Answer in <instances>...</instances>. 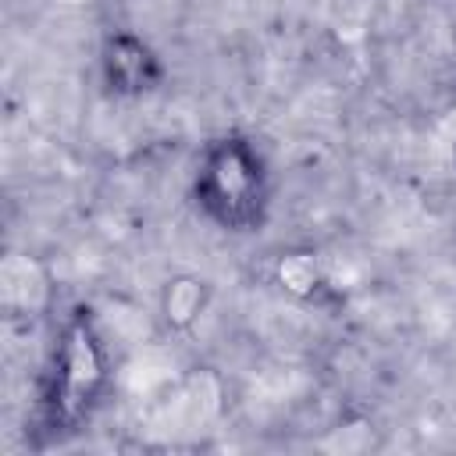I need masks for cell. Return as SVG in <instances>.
<instances>
[{
  "label": "cell",
  "instance_id": "6da1fadb",
  "mask_svg": "<svg viewBox=\"0 0 456 456\" xmlns=\"http://www.w3.org/2000/svg\"><path fill=\"white\" fill-rule=\"evenodd\" d=\"M107 381L103 346L86 310H75L64 328L53 353V381L46 392V413L53 428H75L89 406L96 403L100 388Z\"/></svg>",
  "mask_w": 456,
  "mask_h": 456
},
{
  "label": "cell",
  "instance_id": "7a4b0ae2",
  "mask_svg": "<svg viewBox=\"0 0 456 456\" xmlns=\"http://www.w3.org/2000/svg\"><path fill=\"white\" fill-rule=\"evenodd\" d=\"M200 203L224 228H249L264 210V171L256 153L242 139H221L207 150L200 182Z\"/></svg>",
  "mask_w": 456,
  "mask_h": 456
},
{
  "label": "cell",
  "instance_id": "3957f363",
  "mask_svg": "<svg viewBox=\"0 0 456 456\" xmlns=\"http://www.w3.org/2000/svg\"><path fill=\"white\" fill-rule=\"evenodd\" d=\"M103 75H107L114 93L135 96V93H146L160 82V64L142 39L118 32L103 46Z\"/></svg>",
  "mask_w": 456,
  "mask_h": 456
},
{
  "label": "cell",
  "instance_id": "277c9868",
  "mask_svg": "<svg viewBox=\"0 0 456 456\" xmlns=\"http://www.w3.org/2000/svg\"><path fill=\"white\" fill-rule=\"evenodd\" d=\"M0 296L7 310L18 314H43L50 303V274L39 260L25 253H11L0 267Z\"/></svg>",
  "mask_w": 456,
  "mask_h": 456
},
{
  "label": "cell",
  "instance_id": "5b68a950",
  "mask_svg": "<svg viewBox=\"0 0 456 456\" xmlns=\"http://www.w3.org/2000/svg\"><path fill=\"white\" fill-rule=\"evenodd\" d=\"M203 306H207V285H203L200 278L182 274V278H171V281L164 285L160 314H164V321H167L171 328H178V331L192 328L196 317L203 314Z\"/></svg>",
  "mask_w": 456,
  "mask_h": 456
},
{
  "label": "cell",
  "instance_id": "8992f818",
  "mask_svg": "<svg viewBox=\"0 0 456 456\" xmlns=\"http://www.w3.org/2000/svg\"><path fill=\"white\" fill-rule=\"evenodd\" d=\"M274 274H278V285L285 292H292V296H314L321 289V281H324L321 264H317L314 253H285L278 260Z\"/></svg>",
  "mask_w": 456,
  "mask_h": 456
}]
</instances>
